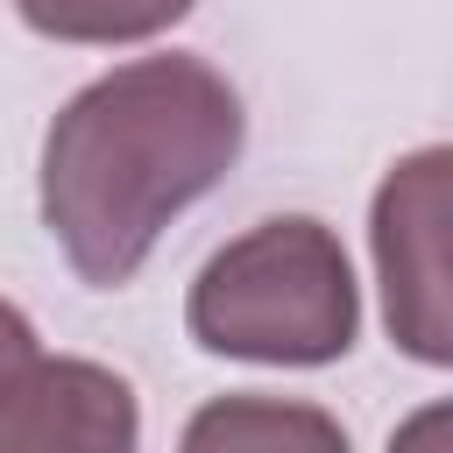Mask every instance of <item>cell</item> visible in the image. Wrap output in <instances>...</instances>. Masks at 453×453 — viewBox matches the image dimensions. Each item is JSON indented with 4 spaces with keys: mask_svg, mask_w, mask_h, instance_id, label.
I'll return each mask as SVG.
<instances>
[{
    "mask_svg": "<svg viewBox=\"0 0 453 453\" xmlns=\"http://www.w3.org/2000/svg\"><path fill=\"white\" fill-rule=\"evenodd\" d=\"M389 453H453V396L411 411V418L389 432Z\"/></svg>",
    "mask_w": 453,
    "mask_h": 453,
    "instance_id": "52a82bcc",
    "label": "cell"
},
{
    "mask_svg": "<svg viewBox=\"0 0 453 453\" xmlns=\"http://www.w3.org/2000/svg\"><path fill=\"white\" fill-rule=\"evenodd\" d=\"M21 354H35V326H28V311H21V304H7V297H0V375H7Z\"/></svg>",
    "mask_w": 453,
    "mask_h": 453,
    "instance_id": "ba28073f",
    "label": "cell"
},
{
    "mask_svg": "<svg viewBox=\"0 0 453 453\" xmlns=\"http://www.w3.org/2000/svg\"><path fill=\"white\" fill-rule=\"evenodd\" d=\"M142 403L127 375L78 354H21L0 375V453H134Z\"/></svg>",
    "mask_w": 453,
    "mask_h": 453,
    "instance_id": "277c9868",
    "label": "cell"
},
{
    "mask_svg": "<svg viewBox=\"0 0 453 453\" xmlns=\"http://www.w3.org/2000/svg\"><path fill=\"white\" fill-rule=\"evenodd\" d=\"M177 453H347V432L333 411L297 403V396H212L191 411Z\"/></svg>",
    "mask_w": 453,
    "mask_h": 453,
    "instance_id": "5b68a950",
    "label": "cell"
},
{
    "mask_svg": "<svg viewBox=\"0 0 453 453\" xmlns=\"http://www.w3.org/2000/svg\"><path fill=\"white\" fill-rule=\"evenodd\" d=\"M184 326L205 354L269 361V368H326L361 333V290L347 248L326 219L283 212L255 219L191 276Z\"/></svg>",
    "mask_w": 453,
    "mask_h": 453,
    "instance_id": "7a4b0ae2",
    "label": "cell"
},
{
    "mask_svg": "<svg viewBox=\"0 0 453 453\" xmlns=\"http://www.w3.org/2000/svg\"><path fill=\"white\" fill-rule=\"evenodd\" d=\"M368 248L389 340L425 368H453V142H425L382 170Z\"/></svg>",
    "mask_w": 453,
    "mask_h": 453,
    "instance_id": "3957f363",
    "label": "cell"
},
{
    "mask_svg": "<svg viewBox=\"0 0 453 453\" xmlns=\"http://www.w3.org/2000/svg\"><path fill=\"white\" fill-rule=\"evenodd\" d=\"M241 92L205 57H134L64 99L42 134V226L92 290H120L163 226L241 156Z\"/></svg>",
    "mask_w": 453,
    "mask_h": 453,
    "instance_id": "6da1fadb",
    "label": "cell"
},
{
    "mask_svg": "<svg viewBox=\"0 0 453 453\" xmlns=\"http://www.w3.org/2000/svg\"><path fill=\"white\" fill-rule=\"evenodd\" d=\"M191 7L198 0H14V14L50 42H149Z\"/></svg>",
    "mask_w": 453,
    "mask_h": 453,
    "instance_id": "8992f818",
    "label": "cell"
}]
</instances>
